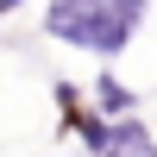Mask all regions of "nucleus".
I'll use <instances>...</instances> for the list:
<instances>
[{
	"instance_id": "obj_1",
	"label": "nucleus",
	"mask_w": 157,
	"mask_h": 157,
	"mask_svg": "<svg viewBox=\"0 0 157 157\" xmlns=\"http://www.w3.org/2000/svg\"><path fill=\"white\" fill-rule=\"evenodd\" d=\"M151 0H44L38 13V32L63 50H82V57L113 63L120 50H132V38L145 32Z\"/></svg>"
},
{
	"instance_id": "obj_4",
	"label": "nucleus",
	"mask_w": 157,
	"mask_h": 157,
	"mask_svg": "<svg viewBox=\"0 0 157 157\" xmlns=\"http://www.w3.org/2000/svg\"><path fill=\"white\" fill-rule=\"evenodd\" d=\"M25 6V0H0V19H13V13H19Z\"/></svg>"
},
{
	"instance_id": "obj_3",
	"label": "nucleus",
	"mask_w": 157,
	"mask_h": 157,
	"mask_svg": "<svg viewBox=\"0 0 157 157\" xmlns=\"http://www.w3.org/2000/svg\"><path fill=\"white\" fill-rule=\"evenodd\" d=\"M50 101H57V126H63V120H75V113L88 107V88H75L69 75H57V82H50Z\"/></svg>"
},
{
	"instance_id": "obj_6",
	"label": "nucleus",
	"mask_w": 157,
	"mask_h": 157,
	"mask_svg": "<svg viewBox=\"0 0 157 157\" xmlns=\"http://www.w3.org/2000/svg\"><path fill=\"white\" fill-rule=\"evenodd\" d=\"M101 157H120V151H101Z\"/></svg>"
},
{
	"instance_id": "obj_5",
	"label": "nucleus",
	"mask_w": 157,
	"mask_h": 157,
	"mask_svg": "<svg viewBox=\"0 0 157 157\" xmlns=\"http://www.w3.org/2000/svg\"><path fill=\"white\" fill-rule=\"evenodd\" d=\"M0 38H6V19H0Z\"/></svg>"
},
{
	"instance_id": "obj_2",
	"label": "nucleus",
	"mask_w": 157,
	"mask_h": 157,
	"mask_svg": "<svg viewBox=\"0 0 157 157\" xmlns=\"http://www.w3.org/2000/svg\"><path fill=\"white\" fill-rule=\"evenodd\" d=\"M88 107H94L101 120H120V113H138V88L126 82V75H113L107 63H101V75L88 82Z\"/></svg>"
}]
</instances>
